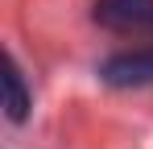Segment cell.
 <instances>
[{"mask_svg": "<svg viewBox=\"0 0 153 149\" xmlns=\"http://www.w3.org/2000/svg\"><path fill=\"white\" fill-rule=\"evenodd\" d=\"M100 79L108 87H153V46L145 50H120V54H112V58H103L100 62Z\"/></svg>", "mask_w": 153, "mask_h": 149, "instance_id": "2", "label": "cell"}, {"mask_svg": "<svg viewBox=\"0 0 153 149\" xmlns=\"http://www.w3.org/2000/svg\"><path fill=\"white\" fill-rule=\"evenodd\" d=\"M91 17L124 37H153V0H95Z\"/></svg>", "mask_w": 153, "mask_h": 149, "instance_id": "1", "label": "cell"}, {"mask_svg": "<svg viewBox=\"0 0 153 149\" xmlns=\"http://www.w3.org/2000/svg\"><path fill=\"white\" fill-rule=\"evenodd\" d=\"M29 108H33V99H29V91H25L21 66H17V58H8V62H4V112H8L13 124H25Z\"/></svg>", "mask_w": 153, "mask_h": 149, "instance_id": "3", "label": "cell"}]
</instances>
